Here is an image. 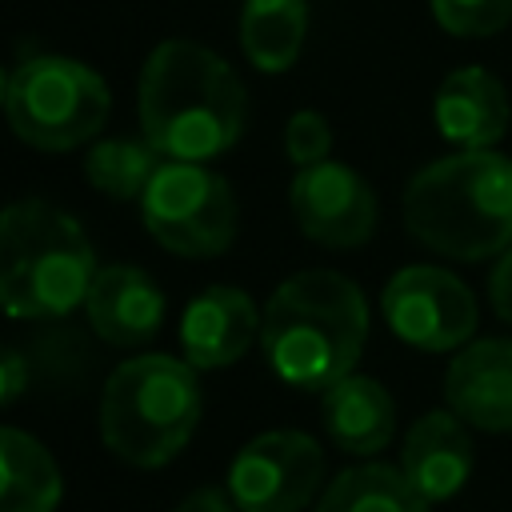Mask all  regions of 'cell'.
<instances>
[{"mask_svg":"<svg viewBox=\"0 0 512 512\" xmlns=\"http://www.w3.org/2000/svg\"><path fill=\"white\" fill-rule=\"evenodd\" d=\"M284 152H288V160L296 168H312V164L328 160V152H332V128H328V120L320 112H312V108H300L288 120V128H284Z\"/></svg>","mask_w":512,"mask_h":512,"instance_id":"obj_22","label":"cell"},{"mask_svg":"<svg viewBox=\"0 0 512 512\" xmlns=\"http://www.w3.org/2000/svg\"><path fill=\"white\" fill-rule=\"evenodd\" d=\"M28 360L24 352H16L12 344H0V408H8L12 400H20L28 392Z\"/></svg>","mask_w":512,"mask_h":512,"instance_id":"obj_23","label":"cell"},{"mask_svg":"<svg viewBox=\"0 0 512 512\" xmlns=\"http://www.w3.org/2000/svg\"><path fill=\"white\" fill-rule=\"evenodd\" d=\"M432 116L444 140L460 144V152H480V148H492L508 132L512 108H508L504 84L488 68L464 64L440 80Z\"/></svg>","mask_w":512,"mask_h":512,"instance_id":"obj_14","label":"cell"},{"mask_svg":"<svg viewBox=\"0 0 512 512\" xmlns=\"http://www.w3.org/2000/svg\"><path fill=\"white\" fill-rule=\"evenodd\" d=\"M4 100H8V72L0 68V108H4Z\"/></svg>","mask_w":512,"mask_h":512,"instance_id":"obj_26","label":"cell"},{"mask_svg":"<svg viewBox=\"0 0 512 512\" xmlns=\"http://www.w3.org/2000/svg\"><path fill=\"white\" fill-rule=\"evenodd\" d=\"M84 312L100 340L116 348H140L164 324V292L144 268L108 264L96 272L84 296Z\"/></svg>","mask_w":512,"mask_h":512,"instance_id":"obj_12","label":"cell"},{"mask_svg":"<svg viewBox=\"0 0 512 512\" xmlns=\"http://www.w3.org/2000/svg\"><path fill=\"white\" fill-rule=\"evenodd\" d=\"M288 204L300 232L324 248H356L376 232V192L340 160L296 168Z\"/></svg>","mask_w":512,"mask_h":512,"instance_id":"obj_10","label":"cell"},{"mask_svg":"<svg viewBox=\"0 0 512 512\" xmlns=\"http://www.w3.org/2000/svg\"><path fill=\"white\" fill-rule=\"evenodd\" d=\"M140 136L164 160L204 164L224 156L248 120L236 68L196 40H160L140 68Z\"/></svg>","mask_w":512,"mask_h":512,"instance_id":"obj_1","label":"cell"},{"mask_svg":"<svg viewBox=\"0 0 512 512\" xmlns=\"http://www.w3.org/2000/svg\"><path fill=\"white\" fill-rule=\"evenodd\" d=\"M264 312H256L252 296L236 284H212L188 300L180 316V348L196 372L236 364L260 340Z\"/></svg>","mask_w":512,"mask_h":512,"instance_id":"obj_11","label":"cell"},{"mask_svg":"<svg viewBox=\"0 0 512 512\" xmlns=\"http://www.w3.org/2000/svg\"><path fill=\"white\" fill-rule=\"evenodd\" d=\"M308 36L304 0H244L240 12V48L260 72H288L300 60Z\"/></svg>","mask_w":512,"mask_h":512,"instance_id":"obj_18","label":"cell"},{"mask_svg":"<svg viewBox=\"0 0 512 512\" xmlns=\"http://www.w3.org/2000/svg\"><path fill=\"white\" fill-rule=\"evenodd\" d=\"M164 156L152 148L148 136H108L96 140L84 156V176L108 200H140L152 176L160 172Z\"/></svg>","mask_w":512,"mask_h":512,"instance_id":"obj_20","label":"cell"},{"mask_svg":"<svg viewBox=\"0 0 512 512\" xmlns=\"http://www.w3.org/2000/svg\"><path fill=\"white\" fill-rule=\"evenodd\" d=\"M364 340V292L332 268L288 276L264 304L260 348L268 356V368L292 388L328 392L336 380L352 376Z\"/></svg>","mask_w":512,"mask_h":512,"instance_id":"obj_2","label":"cell"},{"mask_svg":"<svg viewBox=\"0 0 512 512\" xmlns=\"http://www.w3.org/2000/svg\"><path fill=\"white\" fill-rule=\"evenodd\" d=\"M200 424V380L188 360L144 352L124 360L100 392V440L132 468H160Z\"/></svg>","mask_w":512,"mask_h":512,"instance_id":"obj_5","label":"cell"},{"mask_svg":"<svg viewBox=\"0 0 512 512\" xmlns=\"http://www.w3.org/2000/svg\"><path fill=\"white\" fill-rule=\"evenodd\" d=\"M320 416L324 432L340 452L352 456H372L388 448L396 432V404L384 392L380 380L372 376H344L320 396Z\"/></svg>","mask_w":512,"mask_h":512,"instance_id":"obj_16","label":"cell"},{"mask_svg":"<svg viewBox=\"0 0 512 512\" xmlns=\"http://www.w3.org/2000/svg\"><path fill=\"white\" fill-rule=\"evenodd\" d=\"M408 232L452 260H488L512 248V160L480 148L420 168L404 188Z\"/></svg>","mask_w":512,"mask_h":512,"instance_id":"obj_3","label":"cell"},{"mask_svg":"<svg viewBox=\"0 0 512 512\" xmlns=\"http://www.w3.org/2000/svg\"><path fill=\"white\" fill-rule=\"evenodd\" d=\"M428 504L404 480L400 468L388 464H360L344 468L320 492L316 512H424Z\"/></svg>","mask_w":512,"mask_h":512,"instance_id":"obj_19","label":"cell"},{"mask_svg":"<svg viewBox=\"0 0 512 512\" xmlns=\"http://www.w3.org/2000/svg\"><path fill=\"white\" fill-rule=\"evenodd\" d=\"M488 300H492L496 316L504 324H512V248L500 252V260H496V268L488 276Z\"/></svg>","mask_w":512,"mask_h":512,"instance_id":"obj_24","label":"cell"},{"mask_svg":"<svg viewBox=\"0 0 512 512\" xmlns=\"http://www.w3.org/2000/svg\"><path fill=\"white\" fill-rule=\"evenodd\" d=\"M172 512H236V504H232V496L224 492V488H212V484H204V488H196V492H188Z\"/></svg>","mask_w":512,"mask_h":512,"instance_id":"obj_25","label":"cell"},{"mask_svg":"<svg viewBox=\"0 0 512 512\" xmlns=\"http://www.w3.org/2000/svg\"><path fill=\"white\" fill-rule=\"evenodd\" d=\"M64 476L52 452L24 428L0 424V512H56Z\"/></svg>","mask_w":512,"mask_h":512,"instance_id":"obj_17","label":"cell"},{"mask_svg":"<svg viewBox=\"0 0 512 512\" xmlns=\"http://www.w3.org/2000/svg\"><path fill=\"white\" fill-rule=\"evenodd\" d=\"M432 16L452 36H492L512 24V0H428Z\"/></svg>","mask_w":512,"mask_h":512,"instance_id":"obj_21","label":"cell"},{"mask_svg":"<svg viewBox=\"0 0 512 512\" xmlns=\"http://www.w3.org/2000/svg\"><path fill=\"white\" fill-rule=\"evenodd\" d=\"M448 408L484 432H512V340H476L444 372Z\"/></svg>","mask_w":512,"mask_h":512,"instance_id":"obj_13","label":"cell"},{"mask_svg":"<svg viewBox=\"0 0 512 512\" xmlns=\"http://www.w3.org/2000/svg\"><path fill=\"white\" fill-rule=\"evenodd\" d=\"M112 112L104 76L72 56H28L8 72V128L40 148L68 152L88 144Z\"/></svg>","mask_w":512,"mask_h":512,"instance_id":"obj_6","label":"cell"},{"mask_svg":"<svg viewBox=\"0 0 512 512\" xmlns=\"http://www.w3.org/2000/svg\"><path fill=\"white\" fill-rule=\"evenodd\" d=\"M388 328L420 348V352H448L460 348L476 328V300L472 292L444 268L408 264L400 268L380 296Z\"/></svg>","mask_w":512,"mask_h":512,"instance_id":"obj_9","label":"cell"},{"mask_svg":"<svg viewBox=\"0 0 512 512\" xmlns=\"http://www.w3.org/2000/svg\"><path fill=\"white\" fill-rule=\"evenodd\" d=\"M96 248L84 224L40 200L0 208V312L12 320H64L96 280Z\"/></svg>","mask_w":512,"mask_h":512,"instance_id":"obj_4","label":"cell"},{"mask_svg":"<svg viewBox=\"0 0 512 512\" xmlns=\"http://www.w3.org/2000/svg\"><path fill=\"white\" fill-rule=\"evenodd\" d=\"M140 220L164 252L184 260H212L232 248L240 208L232 184L208 164L164 160L140 196Z\"/></svg>","mask_w":512,"mask_h":512,"instance_id":"obj_7","label":"cell"},{"mask_svg":"<svg viewBox=\"0 0 512 512\" xmlns=\"http://www.w3.org/2000/svg\"><path fill=\"white\" fill-rule=\"evenodd\" d=\"M324 480V452L308 432L276 428L252 436L232 468L228 496L236 512H304Z\"/></svg>","mask_w":512,"mask_h":512,"instance_id":"obj_8","label":"cell"},{"mask_svg":"<svg viewBox=\"0 0 512 512\" xmlns=\"http://www.w3.org/2000/svg\"><path fill=\"white\" fill-rule=\"evenodd\" d=\"M400 472L424 504L456 496L472 476V440L456 412H424L400 448Z\"/></svg>","mask_w":512,"mask_h":512,"instance_id":"obj_15","label":"cell"}]
</instances>
